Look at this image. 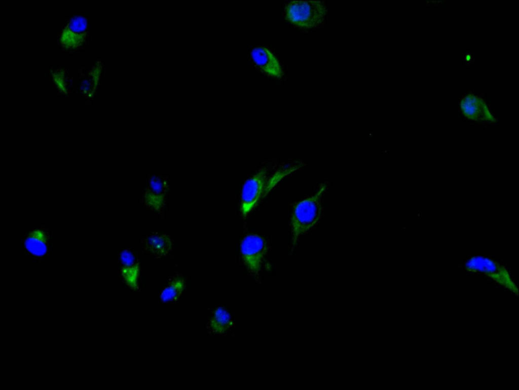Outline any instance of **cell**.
Instances as JSON below:
<instances>
[{
    "label": "cell",
    "instance_id": "cell-1",
    "mask_svg": "<svg viewBox=\"0 0 519 390\" xmlns=\"http://www.w3.org/2000/svg\"><path fill=\"white\" fill-rule=\"evenodd\" d=\"M327 188V183H322L314 194L299 202L294 206L291 218L293 247L299 237L319 220L322 211V199Z\"/></svg>",
    "mask_w": 519,
    "mask_h": 390
},
{
    "label": "cell",
    "instance_id": "cell-2",
    "mask_svg": "<svg viewBox=\"0 0 519 390\" xmlns=\"http://www.w3.org/2000/svg\"><path fill=\"white\" fill-rule=\"evenodd\" d=\"M327 14L326 5L319 1H292L285 7L286 19L302 28L318 26L325 21Z\"/></svg>",
    "mask_w": 519,
    "mask_h": 390
},
{
    "label": "cell",
    "instance_id": "cell-3",
    "mask_svg": "<svg viewBox=\"0 0 519 390\" xmlns=\"http://www.w3.org/2000/svg\"><path fill=\"white\" fill-rule=\"evenodd\" d=\"M469 272L483 275L512 293L517 295L518 288L507 268L494 259L485 256L470 257L464 264Z\"/></svg>",
    "mask_w": 519,
    "mask_h": 390
},
{
    "label": "cell",
    "instance_id": "cell-4",
    "mask_svg": "<svg viewBox=\"0 0 519 390\" xmlns=\"http://www.w3.org/2000/svg\"><path fill=\"white\" fill-rule=\"evenodd\" d=\"M24 254L34 261L44 260L51 252L53 237L45 225H38L26 229L19 240Z\"/></svg>",
    "mask_w": 519,
    "mask_h": 390
},
{
    "label": "cell",
    "instance_id": "cell-5",
    "mask_svg": "<svg viewBox=\"0 0 519 390\" xmlns=\"http://www.w3.org/2000/svg\"><path fill=\"white\" fill-rule=\"evenodd\" d=\"M266 240L257 234H249L242 240L240 251L243 261L248 270L253 274H257L267 252Z\"/></svg>",
    "mask_w": 519,
    "mask_h": 390
},
{
    "label": "cell",
    "instance_id": "cell-6",
    "mask_svg": "<svg viewBox=\"0 0 519 390\" xmlns=\"http://www.w3.org/2000/svg\"><path fill=\"white\" fill-rule=\"evenodd\" d=\"M267 170L261 169L244 183L241 192L240 210L246 217L255 206L266 189Z\"/></svg>",
    "mask_w": 519,
    "mask_h": 390
},
{
    "label": "cell",
    "instance_id": "cell-7",
    "mask_svg": "<svg viewBox=\"0 0 519 390\" xmlns=\"http://www.w3.org/2000/svg\"><path fill=\"white\" fill-rule=\"evenodd\" d=\"M88 21L83 16L71 18L63 29L60 37L62 46L66 49H74L82 46L87 33Z\"/></svg>",
    "mask_w": 519,
    "mask_h": 390
},
{
    "label": "cell",
    "instance_id": "cell-8",
    "mask_svg": "<svg viewBox=\"0 0 519 390\" xmlns=\"http://www.w3.org/2000/svg\"><path fill=\"white\" fill-rule=\"evenodd\" d=\"M120 274L125 284L132 290L139 289V260L134 252L124 249L119 253Z\"/></svg>",
    "mask_w": 519,
    "mask_h": 390
},
{
    "label": "cell",
    "instance_id": "cell-9",
    "mask_svg": "<svg viewBox=\"0 0 519 390\" xmlns=\"http://www.w3.org/2000/svg\"><path fill=\"white\" fill-rule=\"evenodd\" d=\"M168 189V185L165 179L158 176L151 177L144 192L145 205L154 211H161L165 205Z\"/></svg>",
    "mask_w": 519,
    "mask_h": 390
},
{
    "label": "cell",
    "instance_id": "cell-10",
    "mask_svg": "<svg viewBox=\"0 0 519 390\" xmlns=\"http://www.w3.org/2000/svg\"><path fill=\"white\" fill-rule=\"evenodd\" d=\"M254 63L266 74L280 79L283 75V71L279 60L267 48L257 47L253 48L250 53Z\"/></svg>",
    "mask_w": 519,
    "mask_h": 390
},
{
    "label": "cell",
    "instance_id": "cell-11",
    "mask_svg": "<svg viewBox=\"0 0 519 390\" xmlns=\"http://www.w3.org/2000/svg\"><path fill=\"white\" fill-rule=\"evenodd\" d=\"M461 108L463 114L468 119L488 122L496 121L484 101L472 94L463 98L461 102Z\"/></svg>",
    "mask_w": 519,
    "mask_h": 390
},
{
    "label": "cell",
    "instance_id": "cell-12",
    "mask_svg": "<svg viewBox=\"0 0 519 390\" xmlns=\"http://www.w3.org/2000/svg\"><path fill=\"white\" fill-rule=\"evenodd\" d=\"M143 245L145 249L155 257L160 258L166 256L171 251L172 240L167 233L152 232L144 238Z\"/></svg>",
    "mask_w": 519,
    "mask_h": 390
},
{
    "label": "cell",
    "instance_id": "cell-13",
    "mask_svg": "<svg viewBox=\"0 0 519 390\" xmlns=\"http://www.w3.org/2000/svg\"><path fill=\"white\" fill-rule=\"evenodd\" d=\"M186 287L185 280L181 275H175L169 278L162 289L160 298L164 303L176 301L183 293Z\"/></svg>",
    "mask_w": 519,
    "mask_h": 390
},
{
    "label": "cell",
    "instance_id": "cell-14",
    "mask_svg": "<svg viewBox=\"0 0 519 390\" xmlns=\"http://www.w3.org/2000/svg\"><path fill=\"white\" fill-rule=\"evenodd\" d=\"M225 311L216 308L213 311L208 323V329L212 333H219L225 326Z\"/></svg>",
    "mask_w": 519,
    "mask_h": 390
},
{
    "label": "cell",
    "instance_id": "cell-15",
    "mask_svg": "<svg viewBox=\"0 0 519 390\" xmlns=\"http://www.w3.org/2000/svg\"><path fill=\"white\" fill-rule=\"evenodd\" d=\"M61 72L53 73V79L58 86L62 90H65L64 82L63 80L64 74H61Z\"/></svg>",
    "mask_w": 519,
    "mask_h": 390
}]
</instances>
